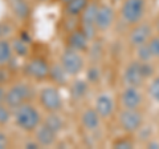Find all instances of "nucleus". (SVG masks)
Listing matches in <instances>:
<instances>
[{"label":"nucleus","mask_w":159,"mask_h":149,"mask_svg":"<svg viewBox=\"0 0 159 149\" xmlns=\"http://www.w3.org/2000/svg\"><path fill=\"white\" fill-rule=\"evenodd\" d=\"M13 117L16 125L25 132H33L41 123V116L36 108L29 103H24L13 109Z\"/></svg>","instance_id":"1"},{"label":"nucleus","mask_w":159,"mask_h":149,"mask_svg":"<svg viewBox=\"0 0 159 149\" xmlns=\"http://www.w3.org/2000/svg\"><path fill=\"white\" fill-rule=\"evenodd\" d=\"M146 3L145 0H123L121 15L126 24L135 26L142 22V17L145 15Z\"/></svg>","instance_id":"2"},{"label":"nucleus","mask_w":159,"mask_h":149,"mask_svg":"<svg viewBox=\"0 0 159 149\" xmlns=\"http://www.w3.org/2000/svg\"><path fill=\"white\" fill-rule=\"evenodd\" d=\"M31 93H32V91L28 84L16 83L7 89L4 103L13 111V109H16L17 107L21 105V104L27 103V100L31 97Z\"/></svg>","instance_id":"3"},{"label":"nucleus","mask_w":159,"mask_h":149,"mask_svg":"<svg viewBox=\"0 0 159 149\" xmlns=\"http://www.w3.org/2000/svg\"><path fill=\"white\" fill-rule=\"evenodd\" d=\"M39 101L47 112H58L62 108L61 93L56 87H45L39 93Z\"/></svg>","instance_id":"4"},{"label":"nucleus","mask_w":159,"mask_h":149,"mask_svg":"<svg viewBox=\"0 0 159 149\" xmlns=\"http://www.w3.org/2000/svg\"><path fill=\"white\" fill-rule=\"evenodd\" d=\"M119 125L126 133H135L143 127V116L139 109H125L119 113Z\"/></svg>","instance_id":"5"},{"label":"nucleus","mask_w":159,"mask_h":149,"mask_svg":"<svg viewBox=\"0 0 159 149\" xmlns=\"http://www.w3.org/2000/svg\"><path fill=\"white\" fill-rule=\"evenodd\" d=\"M62 68L69 76H77L84 68V59L78 51H74L72 48H66L62 52L60 59Z\"/></svg>","instance_id":"6"},{"label":"nucleus","mask_w":159,"mask_h":149,"mask_svg":"<svg viewBox=\"0 0 159 149\" xmlns=\"http://www.w3.org/2000/svg\"><path fill=\"white\" fill-rule=\"evenodd\" d=\"M51 65L41 57H33L24 65V72L27 76L34 79V80H44L49 76Z\"/></svg>","instance_id":"7"},{"label":"nucleus","mask_w":159,"mask_h":149,"mask_svg":"<svg viewBox=\"0 0 159 149\" xmlns=\"http://www.w3.org/2000/svg\"><path fill=\"white\" fill-rule=\"evenodd\" d=\"M152 36V27L148 23H138L134 26L131 32L129 33V43L133 47H141L147 44Z\"/></svg>","instance_id":"8"},{"label":"nucleus","mask_w":159,"mask_h":149,"mask_svg":"<svg viewBox=\"0 0 159 149\" xmlns=\"http://www.w3.org/2000/svg\"><path fill=\"white\" fill-rule=\"evenodd\" d=\"M145 80L146 77L143 76L141 61L135 60V61L129 63L127 67L125 68V72H123V83L126 84V87L139 88L145 83Z\"/></svg>","instance_id":"9"},{"label":"nucleus","mask_w":159,"mask_h":149,"mask_svg":"<svg viewBox=\"0 0 159 149\" xmlns=\"http://www.w3.org/2000/svg\"><path fill=\"white\" fill-rule=\"evenodd\" d=\"M143 97L139 92V88L126 87L121 93V104L125 109H139L142 105Z\"/></svg>","instance_id":"10"},{"label":"nucleus","mask_w":159,"mask_h":149,"mask_svg":"<svg viewBox=\"0 0 159 149\" xmlns=\"http://www.w3.org/2000/svg\"><path fill=\"white\" fill-rule=\"evenodd\" d=\"M114 23V11L109 4H102L98 7V12L96 16V27L99 31H106Z\"/></svg>","instance_id":"11"},{"label":"nucleus","mask_w":159,"mask_h":149,"mask_svg":"<svg viewBox=\"0 0 159 149\" xmlns=\"http://www.w3.org/2000/svg\"><path fill=\"white\" fill-rule=\"evenodd\" d=\"M94 109L101 116V118H109L114 112V100L106 93H102V95L97 96L96 103H94Z\"/></svg>","instance_id":"12"},{"label":"nucleus","mask_w":159,"mask_h":149,"mask_svg":"<svg viewBox=\"0 0 159 149\" xmlns=\"http://www.w3.org/2000/svg\"><path fill=\"white\" fill-rule=\"evenodd\" d=\"M56 132L43 124V125H39L36 128L34 140L40 144V147H52L56 142Z\"/></svg>","instance_id":"13"},{"label":"nucleus","mask_w":159,"mask_h":149,"mask_svg":"<svg viewBox=\"0 0 159 149\" xmlns=\"http://www.w3.org/2000/svg\"><path fill=\"white\" fill-rule=\"evenodd\" d=\"M81 124L86 131L94 132L99 128V124H101V116L97 113L96 109L88 108L82 112V115H81Z\"/></svg>","instance_id":"14"},{"label":"nucleus","mask_w":159,"mask_h":149,"mask_svg":"<svg viewBox=\"0 0 159 149\" xmlns=\"http://www.w3.org/2000/svg\"><path fill=\"white\" fill-rule=\"evenodd\" d=\"M89 39L84 35L81 29H76V31L70 32V35L68 36V48H72L74 51H85L88 48Z\"/></svg>","instance_id":"15"},{"label":"nucleus","mask_w":159,"mask_h":149,"mask_svg":"<svg viewBox=\"0 0 159 149\" xmlns=\"http://www.w3.org/2000/svg\"><path fill=\"white\" fill-rule=\"evenodd\" d=\"M9 7H11L15 16L17 19H21V20L27 19L29 16V12H31V8L25 0H9Z\"/></svg>","instance_id":"16"},{"label":"nucleus","mask_w":159,"mask_h":149,"mask_svg":"<svg viewBox=\"0 0 159 149\" xmlns=\"http://www.w3.org/2000/svg\"><path fill=\"white\" fill-rule=\"evenodd\" d=\"M69 74L65 72V69L62 68L61 63H56L51 65V69H49V77L51 80L54 81L56 84H66Z\"/></svg>","instance_id":"17"},{"label":"nucleus","mask_w":159,"mask_h":149,"mask_svg":"<svg viewBox=\"0 0 159 149\" xmlns=\"http://www.w3.org/2000/svg\"><path fill=\"white\" fill-rule=\"evenodd\" d=\"M89 4V0H70L65 6V13L68 16H80Z\"/></svg>","instance_id":"18"},{"label":"nucleus","mask_w":159,"mask_h":149,"mask_svg":"<svg viewBox=\"0 0 159 149\" xmlns=\"http://www.w3.org/2000/svg\"><path fill=\"white\" fill-rule=\"evenodd\" d=\"M98 4L97 3H89L86 8L82 11V13L80 15L81 16V20L80 23L82 24H96V16L98 12Z\"/></svg>","instance_id":"19"},{"label":"nucleus","mask_w":159,"mask_h":149,"mask_svg":"<svg viewBox=\"0 0 159 149\" xmlns=\"http://www.w3.org/2000/svg\"><path fill=\"white\" fill-rule=\"evenodd\" d=\"M44 125H47L48 128H51L52 131H54L56 133H58L61 129L64 128V120L62 117L57 115L56 112H49V115L44 118L43 121Z\"/></svg>","instance_id":"20"},{"label":"nucleus","mask_w":159,"mask_h":149,"mask_svg":"<svg viewBox=\"0 0 159 149\" xmlns=\"http://www.w3.org/2000/svg\"><path fill=\"white\" fill-rule=\"evenodd\" d=\"M12 44L6 39H0V67H4L11 61L12 59Z\"/></svg>","instance_id":"21"},{"label":"nucleus","mask_w":159,"mask_h":149,"mask_svg":"<svg viewBox=\"0 0 159 149\" xmlns=\"http://www.w3.org/2000/svg\"><path fill=\"white\" fill-rule=\"evenodd\" d=\"M88 92V84L84 81V80H76L72 85H70V93H72V97L76 99V100H80L82 99L84 96L86 95Z\"/></svg>","instance_id":"22"},{"label":"nucleus","mask_w":159,"mask_h":149,"mask_svg":"<svg viewBox=\"0 0 159 149\" xmlns=\"http://www.w3.org/2000/svg\"><path fill=\"white\" fill-rule=\"evenodd\" d=\"M12 49H13V52L16 53L17 56H20V57L27 56V53H28L27 41L24 40V39H21V37L15 39L13 43H12Z\"/></svg>","instance_id":"23"},{"label":"nucleus","mask_w":159,"mask_h":149,"mask_svg":"<svg viewBox=\"0 0 159 149\" xmlns=\"http://www.w3.org/2000/svg\"><path fill=\"white\" fill-rule=\"evenodd\" d=\"M137 57H138V60L142 61V63L150 61L151 59H154L147 44H143V46H141V47H137Z\"/></svg>","instance_id":"24"},{"label":"nucleus","mask_w":159,"mask_h":149,"mask_svg":"<svg viewBox=\"0 0 159 149\" xmlns=\"http://www.w3.org/2000/svg\"><path fill=\"white\" fill-rule=\"evenodd\" d=\"M12 109L9 108L6 103L0 104V125H6V124L9 123L12 117Z\"/></svg>","instance_id":"25"},{"label":"nucleus","mask_w":159,"mask_h":149,"mask_svg":"<svg viewBox=\"0 0 159 149\" xmlns=\"http://www.w3.org/2000/svg\"><path fill=\"white\" fill-rule=\"evenodd\" d=\"M148 95L154 101L159 104V76H157L148 85Z\"/></svg>","instance_id":"26"},{"label":"nucleus","mask_w":159,"mask_h":149,"mask_svg":"<svg viewBox=\"0 0 159 149\" xmlns=\"http://www.w3.org/2000/svg\"><path fill=\"white\" fill-rule=\"evenodd\" d=\"M148 48H150V52L152 55V57L159 59V35L157 36H151V39L147 43Z\"/></svg>","instance_id":"27"},{"label":"nucleus","mask_w":159,"mask_h":149,"mask_svg":"<svg viewBox=\"0 0 159 149\" xmlns=\"http://www.w3.org/2000/svg\"><path fill=\"white\" fill-rule=\"evenodd\" d=\"M80 29L84 32V35H85L89 40H92V39H94V36H96L97 27H96V24H82L81 23V28Z\"/></svg>","instance_id":"28"},{"label":"nucleus","mask_w":159,"mask_h":149,"mask_svg":"<svg viewBox=\"0 0 159 149\" xmlns=\"http://www.w3.org/2000/svg\"><path fill=\"white\" fill-rule=\"evenodd\" d=\"M113 147L114 148H118V149H121V148L129 149V148H133L134 147V142L130 140V138H119V140L114 141Z\"/></svg>","instance_id":"29"},{"label":"nucleus","mask_w":159,"mask_h":149,"mask_svg":"<svg viewBox=\"0 0 159 149\" xmlns=\"http://www.w3.org/2000/svg\"><path fill=\"white\" fill-rule=\"evenodd\" d=\"M141 67H142L143 76H145L146 79H148V77H151V76H152L154 68H152V65L150 64V61H145V63H142V61H141Z\"/></svg>","instance_id":"30"},{"label":"nucleus","mask_w":159,"mask_h":149,"mask_svg":"<svg viewBox=\"0 0 159 149\" xmlns=\"http://www.w3.org/2000/svg\"><path fill=\"white\" fill-rule=\"evenodd\" d=\"M99 71H98V68H96V67H92L88 71V80L90 81V83H96L98 79H99Z\"/></svg>","instance_id":"31"},{"label":"nucleus","mask_w":159,"mask_h":149,"mask_svg":"<svg viewBox=\"0 0 159 149\" xmlns=\"http://www.w3.org/2000/svg\"><path fill=\"white\" fill-rule=\"evenodd\" d=\"M9 144V140H8V136L6 132L0 131V149H6Z\"/></svg>","instance_id":"32"},{"label":"nucleus","mask_w":159,"mask_h":149,"mask_svg":"<svg viewBox=\"0 0 159 149\" xmlns=\"http://www.w3.org/2000/svg\"><path fill=\"white\" fill-rule=\"evenodd\" d=\"M24 148H27V149H39V148H40V144H39L36 140L27 141L25 144H24Z\"/></svg>","instance_id":"33"},{"label":"nucleus","mask_w":159,"mask_h":149,"mask_svg":"<svg viewBox=\"0 0 159 149\" xmlns=\"http://www.w3.org/2000/svg\"><path fill=\"white\" fill-rule=\"evenodd\" d=\"M7 79H8V72L4 71V68H3V65H2V67H0V84L6 83Z\"/></svg>","instance_id":"34"},{"label":"nucleus","mask_w":159,"mask_h":149,"mask_svg":"<svg viewBox=\"0 0 159 149\" xmlns=\"http://www.w3.org/2000/svg\"><path fill=\"white\" fill-rule=\"evenodd\" d=\"M6 88L3 87V84H0V104L4 103V99H6Z\"/></svg>","instance_id":"35"},{"label":"nucleus","mask_w":159,"mask_h":149,"mask_svg":"<svg viewBox=\"0 0 159 149\" xmlns=\"http://www.w3.org/2000/svg\"><path fill=\"white\" fill-rule=\"evenodd\" d=\"M147 148L159 149V141H150V142H147Z\"/></svg>","instance_id":"36"},{"label":"nucleus","mask_w":159,"mask_h":149,"mask_svg":"<svg viewBox=\"0 0 159 149\" xmlns=\"http://www.w3.org/2000/svg\"><path fill=\"white\" fill-rule=\"evenodd\" d=\"M155 28H157V31L159 33V15H158V17H157V23H155Z\"/></svg>","instance_id":"37"},{"label":"nucleus","mask_w":159,"mask_h":149,"mask_svg":"<svg viewBox=\"0 0 159 149\" xmlns=\"http://www.w3.org/2000/svg\"><path fill=\"white\" fill-rule=\"evenodd\" d=\"M3 33H4V26L3 24H0V36H2Z\"/></svg>","instance_id":"38"},{"label":"nucleus","mask_w":159,"mask_h":149,"mask_svg":"<svg viewBox=\"0 0 159 149\" xmlns=\"http://www.w3.org/2000/svg\"><path fill=\"white\" fill-rule=\"evenodd\" d=\"M69 2H70V0H61L62 4H66V3H69Z\"/></svg>","instance_id":"39"},{"label":"nucleus","mask_w":159,"mask_h":149,"mask_svg":"<svg viewBox=\"0 0 159 149\" xmlns=\"http://www.w3.org/2000/svg\"><path fill=\"white\" fill-rule=\"evenodd\" d=\"M40 2H47V0H40Z\"/></svg>","instance_id":"40"},{"label":"nucleus","mask_w":159,"mask_h":149,"mask_svg":"<svg viewBox=\"0 0 159 149\" xmlns=\"http://www.w3.org/2000/svg\"><path fill=\"white\" fill-rule=\"evenodd\" d=\"M116 2H119V0H116Z\"/></svg>","instance_id":"41"}]
</instances>
